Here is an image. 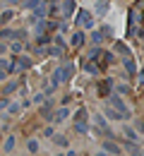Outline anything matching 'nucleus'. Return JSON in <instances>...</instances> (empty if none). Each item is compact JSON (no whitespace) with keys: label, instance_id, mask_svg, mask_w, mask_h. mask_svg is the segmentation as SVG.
<instances>
[{"label":"nucleus","instance_id":"0eeeda50","mask_svg":"<svg viewBox=\"0 0 144 156\" xmlns=\"http://www.w3.org/2000/svg\"><path fill=\"white\" fill-rule=\"evenodd\" d=\"M123 62H125L127 75H130V77H135V75H137V65H135V60H132V53H127V55L123 58Z\"/></svg>","mask_w":144,"mask_h":156},{"label":"nucleus","instance_id":"473e14b6","mask_svg":"<svg viewBox=\"0 0 144 156\" xmlns=\"http://www.w3.org/2000/svg\"><path fill=\"white\" fill-rule=\"evenodd\" d=\"M139 82H142V84H144V70H142V72H139Z\"/></svg>","mask_w":144,"mask_h":156},{"label":"nucleus","instance_id":"423d86ee","mask_svg":"<svg viewBox=\"0 0 144 156\" xmlns=\"http://www.w3.org/2000/svg\"><path fill=\"white\" fill-rule=\"evenodd\" d=\"M111 89H113V79H101L99 82V96L101 98L111 96Z\"/></svg>","mask_w":144,"mask_h":156},{"label":"nucleus","instance_id":"ddd939ff","mask_svg":"<svg viewBox=\"0 0 144 156\" xmlns=\"http://www.w3.org/2000/svg\"><path fill=\"white\" fill-rule=\"evenodd\" d=\"M125 139H130V142H139V135H137V130H132V127H125Z\"/></svg>","mask_w":144,"mask_h":156},{"label":"nucleus","instance_id":"dca6fc26","mask_svg":"<svg viewBox=\"0 0 144 156\" xmlns=\"http://www.w3.org/2000/svg\"><path fill=\"white\" fill-rule=\"evenodd\" d=\"M115 94H120V96H130L132 89H130L127 84H115Z\"/></svg>","mask_w":144,"mask_h":156},{"label":"nucleus","instance_id":"aec40b11","mask_svg":"<svg viewBox=\"0 0 144 156\" xmlns=\"http://www.w3.org/2000/svg\"><path fill=\"white\" fill-rule=\"evenodd\" d=\"M86 115H89V113H86V108H79V111H77V115H75V122H86Z\"/></svg>","mask_w":144,"mask_h":156},{"label":"nucleus","instance_id":"20e7f679","mask_svg":"<svg viewBox=\"0 0 144 156\" xmlns=\"http://www.w3.org/2000/svg\"><path fill=\"white\" fill-rule=\"evenodd\" d=\"M26 67H31V60L29 58H12L10 60V75H12V72H22V70H26Z\"/></svg>","mask_w":144,"mask_h":156},{"label":"nucleus","instance_id":"72a5a7b5","mask_svg":"<svg viewBox=\"0 0 144 156\" xmlns=\"http://www.w3.org/2000/svg\"><path fill=\"white\" fill-rule=\"evenodd\" d=\"M5 51H7V48H5V43H0V53H5Z\"/></svg>","mask_w":144,"mask_h":156},{"label":"nucleus","instance_id":"7ed1b4c3","mask_svg":"<svg viewBox=\"0 0 144 156\" xmlns=\"http://www.w3.org/2000/svg\"><path fill=\"white\" fill-rule=\"evenodd\" d=\"M103 151L111 154V156H120L123 154V147H120L115 139H108V137H106V139H103Z\"/></svg>","mask_w":144,"mask_h":156},{"label":"nucleus","instance_id":"f8f14e48","mask_svg":"<svg viewBox=\"0 0 144 156\" xmlns=\"http://www.w3.org/2000/svg\"><path fill=\"white\" fill-rule=\"evenodd\" d=\"M0 39L2 41H15L17 39V31H15V29H2V31H0Z\"/></svg>","mask_w":144,"mask_h":156},{"label":"nucleus","instance_id":"7c9ffc66","mask_svg":"<svg viewBox=\"0 0 144 156\" xmlns=\"http://www.w3.org/2000/svg\"><path fill=\"white\" fill-rule=\"evenodd\" d=\"M137 130H139V132L144 135V120H139V122H137Z\"/></svg>","mask_w":144,"mask_h":156},{"label":"nucleus","instance_id":"f03ea898","mask_svg":"<svg viewBox=\"0 0 144 156\" xmlns=\"http://www.w3.org/2000/svg\"><path fill=\"white\" fill-rule=\"evenodd\" d=\"M108 106H113V108H115V111H120L125 118H130V108L125 106V101L120 98V94H111V96H108Z\"/></svg>","mask_w":144,"mask_h":156},{"label":"nucleus","instance_id":"c85d7f7f","mask_svg":"<svg viewBox=\"0 0 144 156\" xmlns=\"http://www.w3.org/2000/svg\"><path fill=\"white\" fill-rule=\"evenodd\" d=\"M12 51L19 53V51H22V41H15V43H12Z\"/></svg>","mask_w":144,"mask_h":156},{"label":"nucleus","instance_id":"4468645a","mask_svg":"<svg viewBox=\"0 0 144 156\" xmlns=\"http://www.w3.org/2000/svg\"><path fill=\"white\" fill-rule=\"evenodd\" d=\"M62 12H65V17H70L75 12V0H65L62 2Z\"/></svg>","mask_w":144,"mask_h":156},{"label":"nucleus","instance_id":"f257e3e1","mask_svg":"<svg viewBox=\"0 0 144 156\" xmlns=\"http://www.w3.org/2000/svg\"><path fill=\"white\" fill-rule=\"evenodd\" d=\"M70 77H72V65H62V67H58V70L53 72V89H55L60 82H67Z\"/></svg>","mask_w":144,"mask_h":156},{"label":"nucleus","instance_id":"6e6552de","mask_svg":"<svg viewBox=\"0 0 144 156\" xmlns=\"http://www.w3.org/2000/svg\"><path fill=\"white\" fill-rule=\"evenodd\" d=\"M84 41H86L84 31H75V34H72V41H70V46H72V48H82Z\"/></svg>","mask_w":144,"mask_h":156},{"label":"nucleus","instance_id":"2eb2a0df","mask_svg":"<svg viewBox=\"0 0 144 156\" xmlns=\"http://www.w3.org/2000/svg\"><path fill=\"white\" fill-rule=\"evenodd\" d=\"M67 115H70V111H67V108L62 106V108H58V111L53 113V120H58V122H60V120H65Z\"/></svg>","mask_w":144,"mask_h":156},{"label":"nucleus","instance_id":"5701e85b","mask_svg":"<svg viewBox=\"0 0 144 156\" xmlns=\"http://www.w3.org/2000/svg\"><path fill=\"white\" fill-rule=\"evenodd\" d=\"M12 149H15V137H7V139H5V151L10 154Z\"/></svg>","mask_w":144,"mask_h":156},{"label":"nucleus","instance_id":"c756f323","mask_svg":"<svg viewBox=\"0 0 144 156\" xmlns=\"http://www.w3.org/2000/svg\"><path fill=\"white\" fill-rule=\"evenodd\" d=\"M53 41H55V43H58L60 48H65V39H62V36H55V39H53Z\"/></svg>","mask_w":144,"mask_h":156},{"label":"nucleus","instance_id":"e433bc0d","mask_svg":"<svg viewBox=\"0 0 144 156\" xmlns=\"http://www.w3.org/2000/svg\"><path fill=\"white\" fill-rule=\"evenodd\" d=\"M5 2H17V0H5Z\"/></svg>","mask_w":144,"mask_h":156},{"label":"nucleus","instance_id":"9b49d317","mask_svg":"<svg viewBox=\"0 0 144 156\" xmlns=\"http://www.w3.org/2000/svg\"><path fill=\"white\" fill-rule=\"evenodd\" d=\"M7 77H10V62L0 58V82H2V79H7Z\"/></svg>","mask_w":144,"mask_h":156},{"label":"nucleus","instance_id":"39448f33","mask_svg":"<svg viewBox=\"0 0 144 156\" xmlns=\"http://www.w3.org/2000/svg\"><path fill=\"white\" fill-rule=\"evenodd\" d=\"M77 24H79V27H86V29H94V17H91V12L77 10Z\"/></svg>","mask_w":144,"mask_h":156},{"label":"nucleus","instance_id":"412c9836","mask_svg":"<svg viewBox=\"0 0 144 156\" xmlns=\"http://www.w3.org/2000/svg\"><path fill=\"white\" fill-rule=\"evenodd\" d=\"M53 142H55L58 147H67V137H62V135H55V132H53Z\"/></svg>","mask_w":144,"mask_h":156},{"label":"nucleus","instance_id":"a211bd4d","mask_svg":"<svg viewBox=\"0 0 144 156\" xmlns=\"http://www.w3.org/2000/svg\"><path fill=\"white\" fill-rule=\"evenodd\" d=\"M103 36H106V34H103V29H96V31H91V41H94V43H101Z\"/></svg>","mask_w":144,"mask_h":156},{"label":"nucleus","instance_id":"393cba45","mask_svg":"<svg viewBox=\"0 0 144 156\" xmlns=\"http://www.w3.org/2000/svg\"><path fill=\"white\" fill-rule=\"evenodd\" d=\"M115 53H123V55H127V53H130V48H127L125 43H115Z\"/></svg>","mask_w":144,"mask_h":156},{"label":"nucleus","instance_id":"9d476101","mask_svg":"<svg viewBox=\"0 0 144 156\" xmlns=\"http://www.w3.org/2000/svg\"><path fill=\"white\" fill-rule=\"evenodd\" d=\"M82 67H84V72H89V75H99V67L94 65V60H91V58H86V60H84V65H82Z\"/></svg>","mask_w":144,"mask_h":156},{"label":"nucleus","instance_id":"f3484780","mask_svg":"<svg viewBox=\"0 0 144 156\" xmlns=\"http://www.w3.org/2000/svg\"><path fill=\"white\" fill-rule=\"evenodd\" d=\"M72 127H75V132H79V135H86V132H89V125H86V122H72Z\"/></svg>","mask_w":144,"mask_h":156},{"label":"nucleus","instance_id":"f704fd0d","mask_svg":"<svg viewBox=\"0 0 144 156\" xmlns=\"http://www.w3.org/2000/svg\"><path fill=\"white\" fill-rule=\"evenodd\" d=\"M67 156H77V154H75V151H67Z\"/></svg>","mask_w":144,"mask_h":156},{"label":"nucleus","instance_id":"2f4dec72","mask_svg":"<svg viewBox=\"0 0 144 156\" xmlns=\"http://www.w3.org/2000/svg\"><path fill=\"white\" fill-rule=\"evenodd\" d=\"M130 156H144V154H139V151H130Z\"/></svg>","mask_w":144,"mask_h":156},{"label":"nucleus","instance_id":"c9c22d12","mask_svg":"<svg viewBox=\"0 0 144 156\" xmlns=\"http://www.w3.org/2000/svg\"><path fill=\"white\" fill-rule=\"evenodd\" d=\"M96 156H111V154H106V151H103V154H96Z\"/></svg>","mask_w":144,"mask_h":156},{"label":"nucleus","instance_id":"b1692460","mask_svg":"<svg viewBox=\"0 0 144 156\" xmlns=\"http://www.w3.org/2000/svg\"><path fill=\"white\" fill-rule=\"evenodd\" d=\"M26 147H29V151H31V154H36V151H39V142H36V139H29V142H26Z\"/></svg>","mask_w":144,"mask_h":156},{"label":"nucleus","instance_id":"1a4fd4ad","mask_svg":"<svg viewBox=\"0 0 144 156\" xmlns=\"http://www.w3.org/2000/svg\"><path fill=\"white\" fill-rule=\"evenodd\" d=\"M106 118H111V120H125V115L120 113V111H115L113 106H108L106 103Z\"/></svg>","mask_w":144,"mask_h":156},{"label":"nucleus","instance_id":"4be33fe9","mask_svg":"<svg viewBox=\"0 0 144 156\" xmlns=\"http://www.w3.org/2000/svg\"><path fill=\"white\" fill-rule=\"evenodd\" d=\"M123 147H125V151H137V142H130V139H125Z\"/></svg>","mask_w":144,"mask_h":156},{"label":"nucleus","instance_id":"bb28decb","mask_svg":"<svg viewBox=\"0 0 144 156\" xmlns=\"http://www.w3.org/2000/svg\"><path fill=\"white\" fill-rule=\"evenodd\" d=\"M15 89H17V82H10V84H7L5 89H2V94H12Z\"/></svg>","mask_w":144,"mask_h":156},{"label":"nucleus","instance_id":"6ab92c4d","mask_svg":"<svg viewBox=\"0 0 144 156\" xmlns=\"http://www.w3.org/2000/svg\"><path fill=\"white\" fill-rule=\"evenodd\" d=\"M60 53H62L60 46H48V48H46V55H55V58H58Z\"/></svg>","mask_w":144,"mask_h":156},{"label":"nucleus","instance_id":"a878e982","mask_svg":"<svg viewBox=\"0 0 144 156\" xmlns=\"http://www.w3.org/2000/svg\"><path fill=\"white\" fill-rule=\"evenodd\" d=\"M96 10H99L101 15H106V10H108V2H103V0H99V2H96Z\"/></svg>","mask_w":144,"mask_h":156},{"label":"nucleus","instance_id":"cd10ccee","mask_svg":"<svg viewBox=\"0 0 144 156\" xmlns=\"http://www.w3.org/2000/svg\"><path fill=\"white\" fill-rule=\"evenodd\" d=\"M10 20H12V12H2V17H0V24H7Z\"/></svg>","mask_w":144,"mask_h":156}]
</instances>
